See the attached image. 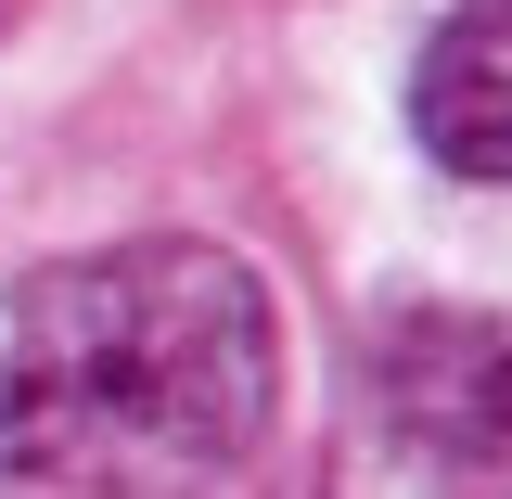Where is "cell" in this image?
I'll return each instance as SVG.
<instances>
[{
	"label": "cell",
	"instance_id": "1",
	"mask_svg": "<svg viewBox=\"0 0 512 499\" xmlns=\"http://www.w3.org/2000/svg\"><path fill=\"white\" fill-rule=\"evenodd\" d=\"M282 333L244 256L218 244H103L0 295V474L77 499L205 487L269 436Z\"/></svg>",
	"mask_w": 512,
	"mask_h": 499
},
{
	"label": "cell",
	"instance_id": "2",
	"mask_svg": "<svg viewBox=\"0 0 512 499\" xmlns=\"http://www.w3.org/2000/svg\"><path fill=\"white\" fill-rule=\"evenodd\" d=\"M372 423L436 499H512V333L474 308H397L372 333Z\"/></svg>",
	"mask_w": 512,
	"mask_h": 499
},
{
	"label": "cell",
	"instance_id": "3",
	"mask_svg": "<svg viewBox=\"0 0 512 499\" xmlns=\"http://www.w3.org/2000/svg\"><path fill=\"white\" fill-rule=\"evenodd\" d=\"M410 128L448 180H512V0H461L410 64Z\"/></svg>",
	"mask_w": 512,
	"mask_h": 499
}]
</instances>
